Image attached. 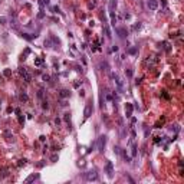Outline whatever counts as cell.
Instances as JSON below:
<instances>
[{
  "label": "cell",
  "mask_w": 184,
  "mask_h": 184,
  "mask_svg": "<svg viewBox=\"0 0 184 184\" xmlns=\"http://www.w3.org/2000/svg\"><path fill=\"white\" fill-rule=\"evenodd\" d=\"M131 157H137V145L131 142Z\"/></svg>",
  "instance_id": "obj_15"
},
{
  "label": "cell",
  "mask_w": 184,
  "mask_h": 184,
  "mask_svg": "<svg viewBox=\"0 0 184 184\" xmlns=\"http://www.w3.org/2000/svg\"><path fill=\"white\" fill-rule=\"evenodd\" d=\"M147 7L150 10H157L158 9V0H147Z\"/></svg>",
  "instance_id": "obj_8"
},
{
  "label": "cell",
  "mask_w": 184,
  "mask_h": 184,
  "mask_svg": "<svg viewBox=\"0 0 184 184\" xmlns=\"http://www.w3.org/2000/svg\"><path fill=\"white\" fill-rule=\"evenodd\" d=\"M163 45H164V49H166V52H170V50H171V47H170V45H168L167 42H164Z\"/></svg>",
  "instance_id": "obj_25"
},
{
  "label": "cell",
  "mask_w": 184,
  "mask_h": 184,
  "mask_svg": "<svg viewBox=\"0 0 184 184\" xmlns=\"http://www.w3.org/2000/svg\"><path fill=\"white\" fill-rule=\"evenodd\" d=\"M42 63H43V59H42V58H36V60H35V65H36V66H40Z\"/></svg>",
  "instance_id": "obj_21"
},
{
  "label": "cell",
  "mask_w": 184,
  "mask_h": 184,
  "mask_svg": "<svg viewBox=\"0 0 184 184\" xmlns=\"http://www.w3.org/2000/svg\"><path fill=\"white\" fill-rule=\"evenodd\" d=\"M56 160H58V155H52V157H50V161H53V163H55Z\"/></svg>",
  "instance_id": "obj_36"
},
{
  "label": "cell",
  "mask_w": 184,
  "mask_h": 184,
  "mask_svg": "<svg viewBox=\"0 0 184 184\" xmlns=\"http://www.w3.org/2000/svg\"><path fill=\"white\" fill-rule=\"evenodd\" d=\"M42 108H43V109H47V108H49V105H47V101H43V104H42Z\"/></svg>",
  "instance_id": "obj_31"
},
{
  "label": "cell",
  "mask_w": 184,
  "mask_h": 184,
  "mask_svg": "<svg viewBox=\"0 0 184 184\" xmlns=\"http://www.w3.org/2000/svg\"><path fill=\"white\" fill-rule=\"evenodd\" d=\"M63 118H65V121H66V122L69 124V127H71V114H65Z\"/></svg>",
  "instance_id": "obj_23"
},
{
  "label": "cell",
  "mask_w": 184,
  "mask_h": 184,
  "mask_svg": "<svg viewBox=\"0 0 184 184\" xmlns=\"http://www.w3.org/2000/svg\"><path fill=\"white\" fill-rule=\"evenodd\" d=\"M99 69H101L102 72H108V71H109V65H108V62H107V60L99 62Z\"/></svg>",
  "instance_id": "obj_9"
},
{
  "label": "cell",
  "mask_w": 184,
  "mask_h": 184,
  "mask_svg": "<svg viewBox=\"0 0 184 184\" xmlns=\"http://www.w3.org/2000/svg\"><path fill=\"white\" fill-rule=\"evenodd\" d=\"M0 176H1V177H7V176H9L7 170H6V168H1V170H0Z\"/></svg>",
  "instance_id": "obj_22"
},
{
  "label": "cell",
  "mask_w": 184,
  "mask_h": 184,
  "mask_svg": "<svg viewBox=\"0 0 184 184\" xmlns=\"http://www.w3.org/2000/svg\"><path fill=\"white\" fill-rule=\"evenodd\" d=\"M121 154H122V157H124L125 163H131V157L127 154V151H125V150H124V151H121Z\"/></svg>",
  "instance_id": "obj_17"
},
{
  "label": "cell",
  "mask_w": 184,
  "mask_h": 184,
  "mask_svg": "<svg viewBox=\"0 0 184 184\" xmlns=\"http://www.w3.org/2000/svg\"><path fill=\"white\" fill-rule=\"evenodd\" d=\"M85 180L86 181H96L98 180V173L96 170H89L85 173Z\"/></svg>",
  "instance_id": "obj_2"
},
{
  "label": "cell",
  "mask_w": 184,
  "mask_h": 184,
  "mask_svg": "<svg viewBox=\"0 0 184 184\" xmlns=\"http://www.w3.org/2000/svg\"><path fill=\"white\" fill-rule=\"evenodd\" d=\"M105 33H107V37H108V39H111V37H112V33H111V30H109V27H108V26H105Z\"/></svg>",
  "instance_id": "obj_20"
},
{
  "label": "cell",
  "mask_w": 184,
  "mask_h": 184,
  "mask_svg": "<svg viewBox=\"0 0 184 184\" xmlns=\"http://www.w3.org/2000/svg\"><path fill=\"white\" fill-rule=\"evenodd\" d=\"M42 78H43V81H46V82H49V81H50V76H49V75H43Z\"/></svg>",
  "instance_id": "obj_32"
},
{
  "label": "cell",
  "mask_w": 184,
  "mask_h": 184,
  "mask_svg": "<svg viewBox=\"0 0 184 184\" xmlns=\"http://www.w3.org/2000/svg\"><path fill=\"white\" fill-rule=\"evenodd\" d=\"M59 96L63 98V99H65V98H69V96H71V92H69L68 89H62V91L59 92Z\"/></svg>",
  "instance_id": "obj_11"
},
{
  "label": "cell",
  "mask_w": 184,
  "mask_h": 184,
  "mask_svg": "<svg viewBox=\"0 0 184 184\" xmlns=\"http://www.w3.org/2000/svg\"><path fill=\"white\" fill-rule=\"evenodd\" d=\"M163 96H164L166 99H168V98H170V96H168V94H166V92H163Z\"/></svg>",
  "instance_id": "obj_39"
},
{
  "label": "cell",
  "mask_w": 184,
  "mask_h": 184,
  "mask_svg": "<svg viewBox=\"0 0 184 184\" xmlns=\"http://www.w3.org/2000/svg\"><path fill=\"white\" fill-rule=\"evenodd\" d=\"M132 109H134V107L131 104H127V107H125V115H127V118H130L132 115Z\"/></svg>",
  "instance_id": "obj_10"
},
{
  "label": "cell",
  "mask_w": 184,
  "mask_h": 184,
  "mask_svg": "<svg viewBox=\"0 0 184 184\" xmlns=\"http://www.w3.org/2000/svg\"><path fill=\"white\" fill-rule=\"evenodd\" d=\"M141 29V23H138V24H134V30H140Z\"/></svg>",
  "instance_id": "obj_34"
},
{
  "label": "cell",
  "mask_w": 184,
  "mask_h": 184,
  "mask_svg": "<svg viewBox=\"0 0 184 184\" xmlns=\"http://www.w3.org/2000/svg\"><path fill=\"white\" fill-rule=\"evenodd\" d=\"M43 3H45V4H49V3H50V0H43Z\"/></svg>",
  "instance_id": "obj_41"
},
{
  "label": "cell",
  "mask_w": 184,
  "mask_h": 184,
  "mask_svg": "<svg viewBox=\"0 0 184 184\" xmlns=\"http://www.w3.org/2000/svg\"><path fill=\"white\" fill-rule=\"evenodd\" d=\"M37 35H32V36H29V33H22V37L23 39H26V40H32V39H35Z\"/></svg>",
  "instance_id": "obj_16"
},
{
  "label": "cell",
  "mask_w": 184,
  "mask_h": 184,
  "mask_svg": "<svg viewBox=\"0 0 184 184\" xmlns=\"http://www.w3.org/2000/svg\"><path fill=\"white\" fill-rule=\"evenodd\" d=\"M105 145H107V135H101L98 138V151L104 153L105 151Z\"/></svg>",
  "instance_id": "obj_5"
},
{
  "label": "cell",
  "mask_w": 184,
  "mask_h": 184,
  "mask_svg": "<svg viewBox=\"0 0 184 184\" xmlns=\"http://www.w3.org/2000/svg\"><path fill=\"white\" fill-rule=\"evenodd\" d=\"M109 16H111V24L115 27V23H117V16H115V13H114V12H109Z\"/></svg>",
  "instance_id": "obj_13"
},
{
  "label": "cell",
  "mask_w": 184,
  "mask_h": 184,
  "mask_svg": "<svg viewBox=\"0 0 184 184\" xmlns=\"http://www.w3.org/2000/svg\"><path fill=\"white\" fill-rule=\"evenodd\" d=\"M92 112H94V105H92V101H89V102L85 105V109H83V117H85V119L89 118V117L92 115Z\"/></svg>",
  "instance_id": "obj_4"
},
{
  "label": "cell",
  "mask_w": 184,
  "mask_h": 184,
  "mask_svg": "<svg viewBox=\"0 0 184 184\" xmlns=\"http://www.w3.org/2000/svg\"><path fill=\"white\" fill-rule=\"evenodd\" d=\"M125 75H127L128 78H132V71H131V69H127V71H125Z\"/></svg>",
  "instance_id": "obj_27"
},
{
  "label": "cell",
  "mask_w": 184,
  "mask_h": 184,
  "mask_svg": "<svg viewBox=\"0 0 184 184\" xmlns=\"http://www.w3.org/2000/svg\"><path fill=\"white\" fill-rule=\"evenodd\" d=\"M52 10H53V13H60V9H59L58 6H53V7H52Z\"/></svg>",
  "instance_id": "obj_30"
},
{
  "label": "cell",
  "mask_w": 184,
  "mask_h": 184,
  "mask_svg": "<svg viewBox=\"0 0 184 184\" xmlns=\"http://www.w3.org/2000/svg\"><path fill=\"white\" fill-rule=\"evenodd\" d=\"M19 73L23 76V79H24L26 82H30V81H32V76H30V73L26 71V68H20V69H19Z\"/></svg>",
  "instance_id": "obj_6"
},
{
  "label": "cell",
  "mask_w": 184,
  "mask_h": 184,
  "mask_svg": "<svg viewBox=\"0 0 184 184\" xmlns=\"http://www.w3.org/2000/svg\"><path fill=\"white\" fill-rule=\"evenodd\" d=\"M10 73H12L10 69H4V71H3V75H4V76H10Z\"/></svg>",
  "instance_id": "obj_26"
},
{
  "label": "cell",
  "mask_w": 184,
  "mask_h": 184,
  "mask_svg": "<svg viewBox=\"0 0 184 184\" xmlns=\"http://www.w3.org/2000/svg\"><path fill=\"white\" fill-rule=\"evenodd\" d=\"M111 78L114 79V82H115V85H117L118 92H119V94H122V91H124V82H122V79H121L117 73H111Z\"/></svg>",
  "instance_id": "obj_1"
},
{
  "label": "cell",
  "mask_w": 184,
  "mask_h": 184,
  "mask_svg": "<svg viewBox=\"0 0 184 184\" xmlns=\"http://www.w3.org/2000/svg\"><path fill=\"white\" fill-rule=\"evenodd\" d=\"M37 96H39V98H43V89H39V92H37Z\"/></svg>",
  "instance_id": "obj_35"
},
{
  "label": "cell",
  "mask_w": 184,
  "mask_h": 184,
  "mask_svg": "<svg viewBox=\"0 0 184 184\" xmlns=\"http://www.w3.org/2000/svg\"><path fill=\"white\" fill-rule=\"evenodd\" d=\"M45 46H46V47H53V46H56V45L52 42V37H49V39L45 40Z\"/></svg>",
  "instance_id": "obj_14"
},
{
  "label": "cell",
  "mask_w": 184,
  "mask_h": 184,
  "mask_svg": "<svg viewBox=\"0 0 184 184\" xmlns=\"http://www.w3.org/2000/svg\"><path fill=\"white\" fill-rule=\"evenodd\" d=\"M6 22H7V19L4 16H0V24H6Z\"/></svg>",
  "instance_id": "obj_29"
},
{
  "label": "cell",
  "mask_w": 184,
  "mask_h": 184,
  "mask_svg": "<svg viewBox=\"0 0 184 184\" xmlns=\"http://www.w3.org/2000/svg\"><path fill=\"white\" fill-rule=\"evenodd\" d=\"M19 99H20V101H24V102H27V101H29V98H27V95H26L24 92H20V95H19Z\"/></svg>",
  "instance_id": "obj_18"
},
{
  "label": "cell",
  "mask_w": 184,
  "mask_h": 184,
  "mask_svg": "<svg viewBox=\"0 0 184 184\" xmlns=\"http://www.w3.org/2000/svg\"><path fill=\"white\" fill-rule=\"evenodd\" d=\"M115 32H117V35H118L121 39H125V37L128 36V32H127L125 27H115Z\"/></svg>",
  "instance_id": "obj_7"
},
{
  "label": "cell",
  "mask_w": 184,
  "mask_h": 184,
  "mask_svg": "<svg viewBox=\"0 0 184 184\" xmlns=\"http://www.w3.org/2000/svg\"><path fill=\"white\" fill-rule=\"evenodd\" d=\"M68 104H66V101H60V107H66Z\"/></svg>",
  "instance_id": "obj_38"
},
{
  "label": "cell",
  "mask_w": 184,
  "mask_h": 184,
  "mask_svg": "<svg viewBox=\"0 0 184 184\" xmlns=\"http://www.w3.org/2000/svg\"><path fill=\"white\" fill-rule=\"evenodd\" d=\"M39 178V174H32V176H29L26 180H24V183H32V181H35V180H37Z\"/></svg>",
  "instance_id": "obj_12"
},
{
  "label": "cell",
  "mask_w": 184,
  "mask_h": 184,
  "mask_svg": "<svg viewBox=\"0 0 184 184\" xmlns=\"http://www.w3.org/2000/svg\"><path fill=\"white\" fill-rule=\"evenodd\" d=\"M114 153H115L117 155H119V154H121V148H119V147H114Z\"/></svg>",
  "instance_id": "obj_28"
},
{
  "label": "cell",
  "mask_w": 184,
  "mask_h": 184,
  "mask_svg": "<svg viewBox=\"0 0 184 184\" xmlns=\"http://www.w3.org/2000/svg\"><path fill=\"white\" fill-rule=\"evenodd\" d=\"M4 137H7V140L10 141V140H13V134H10L9 131H4Z\"/></svg>",
  "instance_id": "obj_24"
},
{
  "label": "cell",
  "mask_w": 184,
  "mask_h": 184,
  "mask_svg": "<svg viewBox=\"0 0 184 184\" xmlns=\"http://www.w3.org/2000/svg\"><path fill=\"white\" fill-rule=\"evenodd\" d=\"M112 52H118V47L117 46H112Z\"/></svg>",
  "instance_id": "obj_40"
},
{
  "label": "cell",
  "mask_w": 184,
  "mask_h": 184,
  "mask_svg": "<svg viewBox=\"0 0 184 184\" xmlns=\"http://www.w3.org/2000/svg\"><path fill=\"white\" fill-rule=\"evenodd\" d=\"M78 166H79V167H83V166H85V160H79V161H78Z\"/></svg>",
  "instance_id": "obj_33"
},
{
  "label": "cell",
  "mask_w": 184,
  "mask_h": 184,
  "mask_svg": "<svg viewBox=\"0 0 184 184\" xmlns=\"http://www.w3.org/2000/svg\"><path fill=\"white\" fill-rule=\"evenodd\" d=\"M137 52H138V47H137V46H134V47L128 49V53H130V55H137Z\"/></svg>",
  "instance_id": "obj_19"
},
{
  "label": "cell",
  "mask_w": 184,
  "mask_h": 184,
  "mask_svg": "<svg viewBox=\"0 0 184 184\" xmlns=\"http://www.w3.org/2000/svg\"><path fill=\"white\" fill-rule=\"evenodd\" d=\"M26 164V160H20V163H19V167H22V166H24Z\"/></svg>",
  "instance_id": "obj_37"
},
{
  "label": "cell",
  "mask_w": 184,
  "mask_h": 184,
  "mask_svg": "<svg viewBox=\"0 0 184 184\" xmlns=\"http://www.w3.org/2000/svg\"><path fill=\"white\" fill-rule=\"evenodd\" d=\"M105 173H107V177L108 178H114V164H112V161H107V164H105Z\"/></svg>",
  "instance_id": "obj_3"
}]
</instances>
